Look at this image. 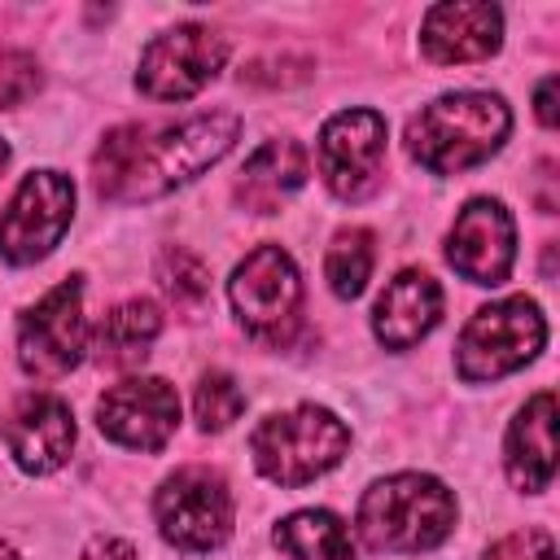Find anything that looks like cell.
<instances>
[{"mask_svg": "<svg viewBox=\"0 0 560 560\" xmlns=\"http://www.w3.org/2000/svg\"><path fill=\"white\" fill-rule=\"evenodd\" d=\"M236 136L241 118L232 109H206L184 122H122L101 140L92 158L96 192L127 206L158 201L228 158Z\"/></svg>", "mask_w": 560, "mask_h": 560, "instance_id": "1", "label": "cell"}, {"mask_svg": "<svg viewBox=\"0 0 560 560\" xmlns=\"http://www.w3.org/2000/svg\"><path fill=\"white\" fill-rule=\"evenodd\" d=\"M512 136V109L494 92H446L407 122V153L433 175H459L490 162Z\"/></svg>", "mask_w": 560, "mask_h": 560, "instance_id": "2", "label": "cell"}, {"mask_svg": "<svg viewBox=\"0 0 560 560\" xmlns=\"http://www.w3.org/2000/svg\"><path fill=\"white\" fill-rule=\"evenodd\" d=\"M459 516L455 494L433 472H394L363 490L354 529L372 551L416 556L451 538Z\"/></svg>", "mask_w": 560, "mask_h": 560, "instance_id": "3", "label": "cell"}, {"mask_svg": "<svg viewBox=\"0 0 560 560\" xmlns=\"http://www.w3.org/2000/svg\"><path fill=\"white\" fill-rule=\"evenodd\" d=\"M249 451H254V464L267 481L284 486V490H298V486L332 472L346 459L350 429L328 407L302 402V407L267 416L249 433Z\"/></svg>", "mask_w": 560, "mask_h": 560, "instance_id": "4", "label": "cell"}, {"mask_svg": "<svg viewBox=\"0 0 560 560\" xmlns=\"http://www.w3.org/2000/svg\"><path fill=\"white\" fill-rule=\"evenodd\" d=\"M542 346H547V319L534 298L516 293V298L481 306L464 324V332L455 341V372L468 385L499 381V376H512L525 363H534Z\"/></svg>", "mask_w": 560, "mask_h": 560, "instance_id": "5", "label": "cell"}, {"mask_svg": "<svg viewBox=\"0 0 560 560\" xmlns=\"http://www.w3.org/2000/svg\"><path fill=\"white\" fill-rule=\"evenodd\" d=\"M153 521H158V534L179 551L223 547L232 534V521H236L228 477L210 464L175 468L153 494Z\"/></svg>", "mask_w": 560, "mask_h": 560, "instance_id": "6", "label": "cell"}, {"mask_svg": "<svg viewBox=\"0 0 560 560\" xmlns=\"http://www.w3.org/2000/svg\"><path fill=\"white\" fill-rule=\"evenodd\" d=\"M232 311L254 341L289 346L302 324V276L280 245L249 249L228 280Z\"/></svg>", "mask_w": 560, "mask_h": 560, "instance_id": "7", "label": "cell"}, {"mask_svg": "<svg viewBox=\"0 0 560 560\" xmlns=\"http://www.w3.org/2000/svg\"><path fill=\"white\" fill-rule=\"evenodd\" d=\"M88 350V319H83V276L61 280L18 319V363L31 381H57L79 368Z\"/></svg>", "mask_w": 560, "mask_h": 560, "instance_id": "8", "label": "cell"}, {"mask_svg": "<svg viewBox=\"0 0 560 560\" xmlns=\"http://www.w3.org/2000/svg\"><path fill=\"white\" fill-rule=\"evenodd\" d=\"M74 219V184L61 171H31L0 210V258L31 267L48 258Z\"/></svg>", "mask_w": 560, "mask_h": 560, "instance_id": "9", "label": "cell"}, {"mask_svg": "<svg viewBox=\"0 0 560 560\" xmlns=\"http://www.w3.org/2000/svg\"><path fill=\"white\" fill-rule=\"evenodd\" d=\"M223 61H228V39L201 22H184L144 44L136 88L149 101H188L223 70Z\"/></svg>", "mask_w": 560, "mask_h": 560, "instance_id": "10", "label": "cell"}, {"mask_svg": "<svg viewBox=\"0 0 560 560\" xmlns=\"http://www.w3.org/2000/svg\"><path fill=\"white\" fill-rule=\"evenodd\" d=\"M385 118L376 109H341L319 127V175L332 197L363 201L381 188Z\"/></svg>", "mask_w": 560, "mask_h": 560, "instance_id": "11", "label": "cell"}, {"mask_svg": "<svg viewBox=\"0 0 560 560\" xmlns=\"http://www.w3.org/2000/svg\"><path fill=\"white\" fill-rule=\"evenodd\" d=\"M96 429L127 451H162L179 429V394L162 376H127L96 402Z\"/></svg>", "mask_w": 560, "mask_h": 560, "instance_id": "12", "label": "cell"}, {"mask_svg": "<svg viewBox=\"0 0 560 560\" xmlns=\"http://www.w3.org/2000/svg\"><path fill=\"white\" fill-rule=\"evenodd\" d=\"M446 262L468 280V284H503L516 262V223L503 201L494 197H472L455 214L446 232Z\"/></svg>", "mask_w": 560, "mask_h": 560, "instance_id": "13", "label": "cell"}, {"mask_svg": "<svg viewBox=\"0 0 560 560\" xmlns=\"http://www.w3.org/2000/svg\"><path fill=\"white\" fill-rule=\"evenodd\" d=\"M503 44V9L486 0L433 4L420 22V52L433 66H468L494 57Z\"/></svg>", "mask_w": 560, "mask_h": 560, "instance_id": "14", "label": "cell"}, {"mask_svg": "<svg viewBox=\"0 0 560 560\" xmlns=\"http://www.w3.org/2000/svg\"><path fill=\"white\" fill-rule=\"evenodd\" d=\"M4 446L13 464L31 477L57 472L74 451V416L57 394H31L4 424Z\"/></svg>", "mask_w": 560, "mask_h": 560, "instance_id": "15", "label": "cell"}, {"mask_svg": "<svg viewBox=\"0 0 560 560\" xmlns=\"http://www.w3.org/2000/svg\"><path fill=\"white\" fill-rule=\"evenodd\" d=\"M438 319H442V284L420 267L398 271L372 306V332L385 350L420 346L438 328Z\"/></svg>", "mask_w": 560, "mask_h": 560, "instance_id": "16", "label": "cell"}, {"mask_svg": "<svg viewBox=\"0 0 560 560\" xmlns=\"http://www.w3.org/2000/svg\"><path fill=\"white\" fill-rule=\"evenodd\" d=\"M503 468L521 494H538L551 486L556 477V394L551 389H538L534 398H525V407L508 424Z\"/></svg>", "mask_w": 560, "mask_h": 560, "instance_id": "17", "label": "cell"}, {"mask_svg": "<svg viewBox=\"0 0 560 560\" xmlns=\"http://www.w3.org/2000/svg\"><path fill=\"white\" fill-rule=\"evenodd\" d=\"M311 175V158L298 140H267L262 149L249 153L236 179V201L254 214H276Z\"/></svg>", "mask_w": 560, "mask_h": 560, "instance_id": "18", "label": "cell"}, {"mask_svg": "<svg viewBox=\"0 0 560 560\" xmlns=\"http://www.w3.org/2000/svg\"><path fill=\"white\" fill-rule=\"evenodd\" d=\"M162 332V311L149 298H127L118 302L101 324H96V359L105 368H136L149 359V346Z\"/></svg>", "mask_w": 560, "mask_h": 560, "instance_id": "19", "label": "cell"}, {"mask_svg": "<svg viewBox=\"0 0 560 560\" xmlns=\"http://www.w3.org/2000/svg\"><path fill=\"white\" fill-rule=\"evenodd\" d=\"M271 542L289 556V560H354V542L350 529L337 512L328 508H302L289 512L276 529Z\"/></svg>", "mask_w": 560, "mask_h": 560, "instance_id": "20", "label": "cell"}, {"mask_svg": "<svg viewBox=\"0 0 560 560\" xmlns=\"http://www.w3.org/2000/svg\"><path fill=\"white\" fill-rule=\"evenodd\" d=\"M158 284L166 293V302L184 315V319H201L210 306V267L184 249V245H166L158 254Z\"/></svg>", "mask_w": 560, "mask_h": 560, "instance_id": "21", "label": "cell"}, {"mask_svg": "<svg viewBox=\"0 0 560 560\" xmlns=\"http://www.w3.org/2000/svg\"><path fill=\"white\" fill-rule=\"evenodd\" d=\"M372 262H376V245L368 228H341L324 254V280L337 298H359L372 280Z\"/></svg>", "mask_w": 560, "mask_h": 560, "instance_id": "22", "label": "cell"}, {"mask_svg": "<svg viewBox=\"0 0 560 560\" xmlns=\"http://www.w3.org/2000/svg\"><path fill=\"white\" fill-rule=\"evenodd\" d=\"M245 411V394L241 385L228 376V372H206L197 381V394H192V416L201 424V433H223L241 420Z\"/></svg>", "mask_w": 560, "mask_h": 560, "instance_id": "23", "label": "cell"}, {"mask_svg": "<svg viewBox=\"0 0 560 560\" xmlns=\"http://www.w3.org/2000/svg\"><path fill=\"white\" fill-rule=\"evenodd\" d=\"M481 560H556V542L547 529H516L499 538Z\"/></svg>", "mask_w": 560, "mask_h": 560, "instance_id": "24", "label": "cell"}, {"mask_svg": "<svg viewBox=\"0 0 560 560\" xmlns=\"http://www.w3.org/2000/svg\"><path fill=\"white\" fill-rule=\"evenodd\" d=\"M79 560H136V547L127 542V538H114V534H96L83 551H79Z\"/></svg>", "mask_w": 560, "mask_h": 560, "instance_id": "25", "label": "cell"}, {"mask_svg": "<svg viewBox=\"0 0 560 560\" xmlns=\"http://www.w3.org/2000/svg\"><path fill=\"white\" fill-rule=\"evenodd\" d=\"M534 114H538V122L551 131L556 127V74H547L542 83H538V92H534Z\"/></svg>", "mask_w": 560, "mask_h": 560, "instance_id": "26", "label": "cell"}, {"mask_svg": "<svg viewBox=\"0 0 560 560\" xmlns=\"http://www.w3.org/2000/svg\"><path fill=\"white\" fill-rule=\"evenodd\" d=\"M0 560H22V556H18V551H13V547L0 538Z\"/></svg>", "mask_w": 560, "mask_h": 560, "instance_id": "27", "label": "cell"}, {"mask_svg": "<svg viewBox=\"0 0 560 560\" xmlns=\"http://www.w3.org/2000/svg\"><path fill=\"white\" fill-rule=\"evenodd\" d=\"M4 166H9V144L0 140V175H4Z\"/></svg>", "mask_w": 560, "mask_h": 560, "instance_id": "28", "label": "cell"}]
</instances>
